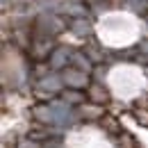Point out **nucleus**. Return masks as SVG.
<instances>
[{
    "label": "nucleus",
    "instance_id": "obj_4",
    "mask_svg": "<svg viewBox=\"0 0 148 148\" xmlns=\"http://www.w3.org/2000/svg\"><path fill=\"white\" fill-rule=\"evenodd\" d=\"M96 23H93L91 18H75V21H69V32L73 34L75 39H80L82 43L84 41H89V39H93V34H96Z\"/></svg>",
    "mask_w": 148,
    "mask_h": 148
},
{
    "label": "nucleus",
    "instance_id": "obj_3",
    "mask_svg": "<svg viewBox=\"0 0 148 148\" xmlns=\"http://www.w3.org/2000/svg\"><path fill=\"white\" fill-rule=\"evenodd\" d=\"M71 48H73V46H64V43H59L55 50H53V55L48 57V64H50L53 73H62L64 69L71 66V55H73Z\"/></svg>",
    "mask_w": 148,
    "mask_h": 148
},
{
    "label": "nucleus",
    "instance_id": "obj_9",
    "mask_svg": "<svg viewBox=\"0 0 148 148\" xmlns=\"http://www.w3.org/2000/svg\"><path fill=\"white\" fill-rule=\"evenodd\" d=\"M98 128L103 130L105 134H110V137H119V134L123 132V121H121L119 116H114V114L107 112V116L98 123Z\"/></svg>",
    "mask_w": 148,
    "mask_h": 148
},
{
    "label": "nucleus",
    "instance_id": "obj_13",
    "mask_svg": "<svg viewBox=\"0 0 148 148\" xmlns=\"http://www.w3.org/2000/svg\"><path fill=\"white\" fill-rule=\"evenodd\" d=\"M105 75H107V66H105V64H98L96 71H93V75H91V80H93V82H103ZM103 84H105V82H103Z\"/></svg>",
    "mask_w": 148,
    "mask_h": 148
},
{
    "label": "nucleus",
    "instance_id": "obj_5",
    "mask_svg": "<svg viewBox=\"0 0 148 148\" xmlns=\"http://www.w3.org/2000/svg\"><path fill=\"white\" fill-rule=\"evenodd\" d=\"M107 116V107L105 105H96V103H84L82 107H77V119L84 123H100Z\"/></svg>",
    "mask_w": 148,
    "mask_h": 148
},
{
    "label": "nucleus",
    "instance_id": "obj_11",
    "mask_svg": "<svg viewBox=\"0 0 148 148\" xmlns=\"http://www.w3.org/2000/svg\"><path fill=\"white\" fill-rule=\"evenodd\" d=\"M59 98L66 103V105H71V107H82L89 98H87V91H75V89H64V91L59 93Z\"/></svg>",
    "mask_w": 148,
    "mask_h": 148
},
{
    "label": "nucleus",
    "instance_id": "obj_1",
    "mask_svg": "<svg viewBox=\"0 0 148 148\" xmlns=\"http://www.w3.org/2000/svg\"><path fill=\"white\" fill-rule=\"evenodd\" d=\"M62 80H64V87L66 89H75V91H87L89 87H91V75L82 73V71H77L73 66H69V69H64L62 71Z\"/></svg>",
    "mask_w": 148,
    "mask_h": 148
},
{
    "label": "nucleus",
    "instance_id": "obj_7",
    "mask_svg": "<svg viewBox=\"0 0 148 148\" xmlns=\"http://www.w3.org/2000/svg\"><path fill=\"white\" fill-rule=\"evenodd\" d=\"M30 116L34 119V123H41V125H55V128H57V116H55V110H53V105L37 103V105H32V110H30Z\"/></svg>",
    "mask_w": 148,
    "mask_h": 148
},
{
    "label": "nucleus",
    "instance_id": "obj_15",
    "mask_svg": "<svg viewBox=\"0 0 148 148\" xmlns=\"http://www.w3.org/2000/svg\"><path fill=\"white\" fill-rule=\"evenodd\" d=\"M141 148H144V146H141Z\"/></svg>",
    "mask_w": 148,
    "mask_h": 148
},
{
    "label": "nucleus",
    "instance_id": "obj_2",
    "mask_svg": "<svg viewBox=\"0 0 148 148\" xmlns=\"http://www.w3.org/2000/svg\"><path fill=\"white\" fill-rule=\"evenodd\" d=\"M57 14L69 21L75 18H89V5L84 0H64L57 5Z\"/></svg>",
    "mask_w": 148,
    "mask_h": 148
},
{
    "label": "nucleus",
    "instance_id": "obj_14",
    "mask_svg": "<svg viewBox=\"0 0 148 148\" xmlns=\"http://www.w3.org/2000/svg\"><path fill=\"white\" fill-rule=\"evenodd\" d=\"M137 50L141 53V55L148 57V37H141L139 39V43H137Z\"/></svg>",
    "mask_w": 148,
    "mask_h": 148
},
{
    "label": "nucleus",
    "instance_id": "obj_12",
    "mask_svg": "<svg viewBox=\"0 0 148 148\" xmlns=\"http://www.w3.org/2000/svg\"><path fill=\"white\" fill-rule=\"evenodd\" d=\"M130 110H132L134 125H139V128H148V110H139V107H130Z\"/></svg>",
    "mask_w": 148,
    "mask_h": 148
},
{
    "label": "nucleus",
    "instance_id": "obj_8",
    "mask_svg": "<svg viewBox=\"0 0 148 148\" xmlns=\"http://www.w3.org/2000/svg\"><path fill=\"white\" fill-rule=\"evenodd\" d=\"M71 66L77 69V71H82V73H87V75H93V71H96V64L91 62V57L87 55L84 50H73V55H71Z\"/></svg>",
    "mask_w": 148,
    "mask_h": 148
},
{
    "label": "nucleus",
    "instance_id": "obj_6",
    "mask_svg": "<svg viewBox=\"0 0 148 148\" xmlns=\"http://www.w3.org/2000/svg\"><path fill=\"white\" fill-rule=\"evenodd\" d=\"M87 98H89V103H96V105H110L112 100H114V93L107 84H103V82H91V87L87 89Z\"/></svg>",
    "mask_w": 148,
    "mask_h": 148
},
{
    "label": "nucleus",
    "instance_id": "obj_10",
    "mask_svg": "<svg viewBox=\"0 0 148 148\" xmlns=\"http://www.w3.org/2000/svg\"><path fill=\"white\" fill-rule=\"evenodd\" d=\"M87 55L91 57V62L98 66V64H103V59H105V48L100 46V41L93 37V39H89V41H84V48H82Z\"/></svg>",
    "mask_w": 148,
    "mask_h": 148
}]
</instances>
